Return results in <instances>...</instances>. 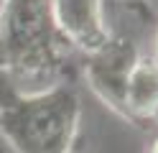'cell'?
Segmentation results:
<instances>
[{
  "label": "cell",
  "mask_w": 158,
  "mask_h": 153,
  "mask_svg": "<svg viewBox=\"0 0 158 153\" xmlns=\"http://www.w3.org/2000/svg\"><path fill=\"white\" fill-rule=\"evenodd\" d=\"M158 117V66L151 59H138L125 92V120L143 125Z\"/></svg>",
  "instance_id": "obj_5"
},
{
  "label": "cell",
  "mask_w": 158,
  "mask_h": 153,
  "mask_svg": "<svg viewBox=\"0 0 158 153\" xmlns=\"http://www.w3.org/2000/svg\"><path fill=\"white\" fill-rule=\"evenodd\" d=\"M51 15L66 46L84 54L102 49L112 38L105 20V0H51Z\"/></svg>",
  "instance_id": "obj_4"
},
{
  "label": "cell",
  "mask_w": 158,
  "mask_h": 153,
  "mask_svg": "<svg viewBox=\"0 0 158 153\" xmlns=\"http://www.w3.org/2000/svg\"><path fill=\"white\" fill-rule=\"evenodd\" d=\"M151 61L158 66V31H156V38H153V54H151Z\"/></svg>",
  "instance_id": "obj_6"
},
{
  "label": "cell",
  "mask_w": 158,
  "mask_h": 153,
  "mask_svg": "<svg viewBox=\"0 0 158 153\" xmlns=\"http://www.w3.org/2000/svg\"><path fill=\"white\" fill-rule=\"evenodd\" d=\"M66 64L51 0H0V79L44 82Z\"/></svg>",
  "instance_id": "obj_2"
},
{
  "label": "cell",
  "mask_w": 158,
  "mask_h": 153,
  "mask_svg": "<svg viewBox=\"0 0 158 153\" xmlns=\"http://www.w3.org/2000/svg\"><path fill=\"white\" fill-rule=\"evenodd\" d=\"M138 49L130 38H110L102 49L87 54L84 77L89 89L100 97L115 115L125 120V92L130 71L138 64Z\"/></svg>",
  "instance_id": "obj_3"
},
{
  "label": "cell",
  "mask_w": 158,
  "mask_h": 153,
  "mask_svg": "<svg viewBox=\"0 0 158 153\" xmlns=\"http://www.w3.org/2000/svg\"><path fill=\"white\" fill-rule=\"evenodd\" d=\"M151 153H158V138L153 140V146H151Z\"/></svg>",
  "instance_id": "obj_7"
},
{
  "label": "cell",
  "mask_w": 158,
  "mask_h": 153,
  "mask_svg": "<svg viewBox=\"0 0 158 153\" xmlns=\"http://www.w3.org/2000/svg\"><path fill=\"white\" fill-rule=\"evenodd\" d=\"M82 100L69 84L21 92L0 79V138L15 153H74Z\"/></svg>",
  "instance_id": "obj_1"
}]
</instances>
